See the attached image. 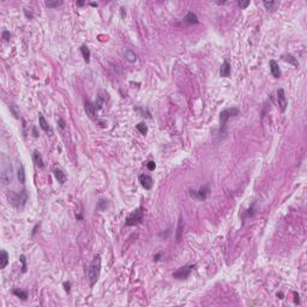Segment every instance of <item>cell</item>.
<instances>
[{
    "instance_id": "1",
    "label": "cell",
    "mask_w": 307,
    "mask_h": 307,
    "mask_svg": "<svg viewBox=\"0 0 307 307\" xmlns=\"http://www.w3.org/2000/svg\"><path fill=\"white\" fill-rule=\"evenodd\" d=\"M100 274H101V256H95V258L92 259V262L89 266V271H88V278H89V284L90 287H94L96 284V282L100 278Z\"/></svg>"
},
{
    "instance_id": "2",
    "label": "cell",
    "mask_w": 307,
    "mask_h": 307,
    "mask_svg": "<svg viewBox=\"0 0 307 307\" xmlns=\"http://www.w3.org/2000/svg\"><path fill=\"white\" fill-rule=\"evenodd\" d=\"M11 180H12V167H11L8 161L5 162V155H4L3 156V166H1L0 181H1L3 186H6L10 184Z\"/></svg>"
},
{
    "instance_id": "3",
    "label": "cell",
    "mask_w": 307,
    "mask_h": 307,
    "mask_svg": "<svg viewBox=\"0 0 307 307\" xmlns=\"http://www.w3.org/2000/svg\"><path fill=\"white\" fill-rule=\"evenodd\" d=\"M8 200L14 208H23L28 202V192L25 190H22L20 192L12 193L11 197L8 196Z\"/></svg>"
},
{
    "instance_id": "4",
    "label": "cell",
    "mask_w": 307,
    "mask_h": 307,
    "mask_svg": "<svg viewBox=\"0 0 307 307\" xmlns=\"http://www.w3.org/2000/svg\"><path fill=\"white\" fill-rule=\"evenodd\" d=\"M143 216H144V210L143 208H138L134 211H132L126 218V226H137V224L142 223L143 221Z\"/></svg>"
},
{
    "instance_id": "5",
    "label": "cell",
    "mask_w": 307,
    "mask_h": 307,
    "mask_svg": "<svg viewBox=\"0 0 307 307\" xmlns=\"http://www.w3.org/2000/svg\"><path fill=\"white\" fill-rule=\"evenodd\" d=\"M239 114H240V110L237 108H228L222 110L220 113V126H221V128H223L226 126V124H227L230 116H237Z\"/></svg>"
},
{
    "instance_id": "6",
    "label": "cell",
    "mask_w": 307,
    "mask_h": 307,
    "mask_svg": "<svg viewBox=\"0 0 307 307\" xmlns=\"http://www.w3.org/2000/svg\"><path fill=\"white\" fill-rule=\"evenodd\" d=\"M194 268H196L194 264H193V265H185V266H181V268H179L176 271L173 272V277L176 278V280H186V278L190 276V274H191L192 270H193Z\"/></svg>"
},
{
    "instance_id": "7",
    "label": "cell",
    "mask_w": 307,
    "mask_h": 307,
    "mask_svg": "<svg viewBox=\"0 0 307 307\" xmlns=\"http://www.w3.org/2000/svg\"><path fill=\"white\" fill-rule=\"evenodd\" d=\"M191 194L192 197H194V198L199 199V200H205L206 199V196H208V193H209V188H208V186H203V187H200L198 191H194V190H191Z\"/></svg>"
},
{
    "instance_id": "8",
    "label": "cell",
    "mask_w": 307,
    "mask_h": 307,
    "mask_svg": "<svg viewBox=\"0 0 307 307\" xmlns=\"http://www.w3.org/2000/svg\"><path fill=\"white\" fill-rule=\"evenodd\" d=\"M277 101H278V106L281 107L282 112H284L286 108H287L288 101H287V97H286V92H284V90L282 89V88L277 90Z\"/></svg>"
},
{
    "instance_id": "9",
    "label": "cell",
    "mask_w": 307,
    "mask_h": 307,
    "mask_svg": "<svg viewBox=\"0 0 307 307\" xmlns=\"http://www.w3.org/2000/svg\"><path fill=\"white\" fill-rule=\"evenodd\" d=\"M139 182H141V185L145 188V190H151L153 188V185H154V180L151 176H149V175H147V174H142V175H139Z\"/></svg>"
},
{
    "instance_id": "10",
    "label": "cell",
    "mask_w": 307,
    "mask_h": 307,
    "mask_svg": "<svg viewBox=\"0 0 307 307\" xmlns=\"http://www.w3.org/2000/svg\"><path fill=\"white\" fill-rule=\"evenodd\" d=\"M269 65H270V71H271V75L275 77V78H280L282 75L281 72V69H280V66H278V64L276 63L275 60H270L269 61Z\"/></svg>"
},
{
    "instance_id": "11",
    "label": "cell",
    "mask_w": 307,
    "mask_h": 307,
    "mask_svg": "<svg viewBox=\"0 0 307 307\" xmlns=\"http://www.w3.org/2000/svg\"><path fill=\"white\" fill-rule=\"evenodd\" d=\"M220 76L223 77V78H227V77L230 76V64L227 60H224L223 64L221 65V67H220Z\"/></svg>"
},
{
    "instance_id": "12",
    "label": "cell",
    "mask_w": 307,
    "mask_h": 307,
    "mask_svg": "<svg viewBox=\"0 0 307 307\" xmlns=\"http://www.w3.org/2000/svg\"><path fill=\"white\" fill-rule=\"evenodd\" d=\"M84 109H85V113H87V115H89V118H91V119H94V118H95L96 108H95V106H94L92 103L89 102V101H85V103H84Z\"/></svg>"
},
{
    "instance_id": "13",
    "label": "cell",
    "mask_w": 307,
    "mask_h": 307,
    "mask_svg": "<svg viewBox=\"0 0 307 307\" xmlns=\"http://www.w3.org/2000/svg\"><path fill=\"white\" fill-rule=\"evenodd\" d=\"M53 173H54V176H55V179L58 180V182H60V184H65V182H66V174H65L61 169L55 168V169L53 170Z\"/></svg>"
},
{
    "instance_id": "14",
    "label": "cell",
    "mask_w": 307,
    "mask_h": 307,
    "mask_svg": "<svg viewBox=\"0 0 307 307\" xmlns=\"http://www.w3.org/2000/svg\"><path fill=\"white\" fill-rule=\"evenodd\" d=\"M185 22L187 24H198L199 19L198 17L196 16V13H193L192 11L187 12V14L185 16Z\"/></svg>"
},
{
    "instance_id": "15",
    "label": "cell",
    "mask_w": 307,
    "mask_h": 307,
    "mask_svg": "<svg viewBox=\"0 0 307 307\" xmlns=\"http://www.w3.org/2000/svg\"><path fill=\"white\" fill-rule=\"evenodd\" d=\"M32 159H34V161H35V163L37 165L38 168H43V167H45V163H43V160H42V156H41V154L38 153L37 150L34 151V154H32Z\"/></svg>"
},
{
    "instance_id": "16",
    "label": "cell",
    "mask_w": 307,
    "mask_h": 307,
    "mask_svg": "<svg viewBox=\"0 0 307 307\" xmlns=\"http://www.w3.org/2000/svg\"><path fill=\"white\" fill-rule=\"evenodd\" d=\"M38 122H40V127L42 128L45 132H51V127H49V125H48V122H47V120L45 119L43 115L40 114V116H38Z\"/></svg>"
},
{
    "instance_id": "17",
    "label": "cell",
    "mask_w": 307,
    "mask_h": 307,
    "mask_svg": "<svg viewBox=\"0 0 307 307\" xmlns=\"http://www.w3.org/2000/svg\"><path fill=\"white\" fill-rule=\"evenodd\" d=\"M8 264V254L5 249H1V257H0V268L5 269Z\"/></svg>"
},
{
    "instance_id": "18",
    "label": "cell",
    "mask_w": 307,
    "mask_h": 307,
    "mask_svg": "<svg viewBox=\"0 0 307 307\" xmlns=\"http://www.w3.org/2000/svg\"><path fill=\"white\" fill-rule=\"evenodd\" d=\"M282 59H283L284 61L289 63V64H292L293 66H295V67H299V63H298L296 58L293 57L292 54H284V55H282Z\"/></svg>"
},
{
    "instance_id": "19",
    "label": "cell",
    "mask_w": 307,
    "mask_h": 307,
    "mask_svg": "<svg viewBox=\"0 0 307 307\" xmlns=\"http://www.w3.org/2000/svg\"><path fill=\"white\" fill-rule=\"evenodd\" d=\"M17 176H18V180L20 184H24L25 182V170H24V166L23 165H19Z\"/></svg>"
},
{
    "instance_id": "20",
    "label": "cell",
    "mask_w": 307,
    "mask_h": 307,
    "mask_svg": "<svg viewBox=\"0 0 307 307\" xmlns=\"http://www.w3.org/2000/svg\"><path fill=\"white\" fill-rule=\"evenodd\" d=\"M12 294L16 295L17 298L22 299V300H26L28 299V292L26 290H20V289H12Z\"/></svg>"
},
{
    "instance_id": "21",
    "label": "cell",
    "mask_w": 307,
    "mask_h": 307,
    "mask_svg": "<svg viewBox=\"0 0 307 307\" xmlns=\"http://www.w3.org/2000/svg\"><path fill=\"white\" fill-rule=\"evenodd\" d=\"M125 58H126V60H127L128 63H136V60H137L136 53L133 51H131V49H126L125 51Z\"/></svg>"
},
{
    "instance_id": "22",
    "label": "cell",
    "mask_w": 307,
    "mask_h": 307,
    "mask_svg": "<svg viewBox=\"0 0 307 307\" xmlns=\"http://www.w3.org/2000/svg\"><path fill=\"white\" fill-rule=\"evenodd\" d=\"M81 52H82V55H83L85 63H89L90 61V49L88 48V46H85V45L81 46Z\"/></svg>"
},
{
    "instance_id": "23",
    "label": "cell",
    "mask_w": 307,
    "mask_h": 307,
    "mask_svg": "<svg viewBox=\"0 0 307 307\" xmlns=\"http://www.w3.org/2000/svg\"><path fill=\"white\" fill-rule=\"evenodd\" d=\"M182 232H184V220H182V217H180L179 222H178V228H176V235H175V237H176L178 241H179L180 237H181Z\"/></svg>"
},
{
    "instance_id": "24",
    "label": "cell",
    "mask_w": 307,
    "mask_h": 307,
    "mask_svg": "<svg viewBox=\"0 0 307 307\" xmlns=\"http://www.w3.org/2000/svg\"><path fill=\"white\" fill-rule=\"evenodd\" d=\"M136 128H137V130H138L142 134H144V136L148 133V126L144 124V122H139V124H137V125H136Z\"/></svg>"
},
{
    "instance_id": "25",
    "label": "cell",
    "mask_w": 307,
    "mask_h": 307,
    "mask_svg": "<svg viewBox=\"0 0 307 307\" xmlns=\"http://www.w3.org/2000/svg\"><path fill=\"white\" fill-rule=\"evenodd\" d=\"M263 4H264V6L266 7V10H270V11L275 10V7L278 5V3H277V1H264Z\"/></svg>"
},
{
    "instance_id": "26",
    "label": "cell",
    "mask_w": 307,
    "mask_h": 307,
    "mask_svg": "<svg viewBox=\"0 0 307 307\" xmlns=\"http://www.w3.org/2000/svg\"><path fill=\"white\" fill-rule=\"evenodd\" d=\"M107 206H108V203H107L106 199H100V200L97 202V209H98V210H102V211L106 210Z\"/></svg>"
},
{
    "instance_id": "27",
    "label": "cell",
    "mask_w": 307,
    "mask_h": 307,
    "mask_svg": "<svg viewBox=\"0 0 307 307\" xmlns=\"http://www.w3.org/2000/svg\"><path fill=\"white\" fill-rule=\"evenodd\" d=\"M63 5V1H46V6L53 8V7H58Z\"/></svg>"
},
{
    "instance_id": "28",
    "label": "cell",
    "mask_w": 307,
    "mask_h": 307,
    "mask_svg": "<svg viewBox=\"0 0 307 307\" xmlns=\"http://www.w3.org/2000/svg\"><path fill=\"white\" fill-rule=\"evenodd\" d=\"M19 262L22 263V272H25L26 271V258L24 254H20V256H19Z\"/></svg>"
},
{
    "instance_id": "29",
    "label": "cell",
    "mask_w": 307,
    "mask_h": 307,
    "mask_svg": "<svg viewBox=\"0 0 307 307\" xmlns=\"http://www.w3.org/2000/svg\"><path fill=\"white\" fill-rule=\"evenodd\" d=\"M10 109H11V112H12V114L14 115V118H17V119H18V118H19V110L17 109V106H16V104H11V106H10Z\"/></svg>"
},
{
    "instance_id": "30",
    "label": "cell",
    "mask_w": 307,
    "mask_h": 307,
    "mask_svg": "<svg viewBox=\"0 0 307 307\" xmlns=\"http://www.w3.org/2000/svg\"><path fill=\"white\" fill-rule=\"evenodd\" d=\"M147 167L149 170H155V168H156V163L154 162V161H149L147 163Z\"/></svg>"
},
{
    "instance_id": "31",
    "label": "cell",
    "mask_w": 307,
    "mask_h": 307,
    "mask_svg": "<svg viewBox=\"0 0 307 307\" xmlns=\"http://www.w3.org/2000/svg\"><path fill=\"white\" fill-rule=\"evenodd\" d=\"M249 0H246V1H239V6L241 7V8H246V7L249 5Z\"/></svg>"
},
{
    "instance_id": "32",
    "label": "cell",
    "mask_w": 307,
    "mask_h": 307,
    "mask_svg": "<svg viewBox=\"0 0 307 307\" xmlns=\"http://www.w3.org/2000/svg\"><path fill=\"white\" fill-rule=\"evenodd\" d=\"M10 37H11V34H10V31L4 30V31H3V38H4V40H6V41H8V40H10Z\"/></svg>"
},
{
    "instance_id": "33",
    "label": "cell",
    "mask_w": 307,
    "mask_h": 307,
    "mask_svg": "<svg viewBox=\"0 0 307 307\" xmlns=\"http://www.w3.org/2000/svg\"><path fill=\"white\" fill-rule=\"evenodd\" d=\"M64 289H65V292L66 293H70V290H71V284H70V282H65L64 283Z\"/></svg>"
},
{
    "instance_id": "34",
    "label": "cell",
    "mask_w": 307,
    "mask_h": 307,
    "mask_svg": "<svg viewBox=\"0 0 307 307\" xmlns=\"http://www.w3.org/2000/svg\"><path fill=\"white\" fill-rule=\"evenodd\" d=\"M253 208H254V204L251 205V208L247 210V215H248V216H253Z\"/></svg>"
},
{
    "instance_id": "35",
    "label": "cell",
    "mask_w": 307,
    "mask_h": 307,
    "mask_svg": "<svg viewBox=\"0 0 307 307\" xmlns=\"http://www.w3.org/2000/svg\"><path fill=\"white\" fill-rule=\"evenodd\" d=\"M58 125H59L61 128H65V121L63 120V119H58Z\"/></svg>"
},
{
    "instance_id": "36",
    "label": "cell",
    "mask_w": 307,
    "mask_h": 307,
    "mask_svg": "<svg viewBox=\"0 0 307 307\" xmlns=\"http://www.w3.org/2000/svg\"><path fill=\"white\" fill-rule=\"evenodd\" d=\"M32 136H34V137H38V133H37V131H36V127H32Z\"/></svg>"
},
{
    "instance_id": "37",
    "label": "cell",
    "mask_w": 307,
    "mask_h": 307,
    "mask_svg": "<svg viewBox=\"0 0 307 307\" xmlns=\"http://www.w3.org/2000/svg\"><path fill=\"white\" fill-rule=\"evenodd\" d=\"M38 226H40V224H36V226H35V227H34V230H32V235H35V234H36V232H37V228H38Z\"/></svg>"
},
{
    "instance_id": "38",
    "label": "cell",
    "mask_w": 307,
    "mask_h": 307,
    "mask_svg": "<svg viewBox=\"0 0 307 307\" xmlns=\"http://www.w3.org/2000/svg\"><path fill=\"white\" fill-rule=\"evenodd\" d=\"M295 295V304H300V300H299V295H296V293H294Z\"/></svg>"
},
{
    "instance_id": "39",
    "label": "cell",
    "mask_w": 307,
    "mask_h": 307,
    "mask_svg": "<svg viewBox=\"0 0 307 307\" xmlns=\"http://www.w3.org/2000/svg\"><path fill=\"white\" fill-rule=\"evenodd\" d=\"M160 258H161V253H159V254H156V256L154 257V260L157 262V260H160Z\"/></svg>"
},
{
    "instance_id": "40",
    "label": "cell",
    "mask_w": 307,
    "mask_h": 307,
    "mask_svg": "<svg viewBox=\"0 0 307 307\" xmlns=\"http://www.w3.org/2000/svg\"><path fill=\"white\" fill-rule=\"evenodd\" d=\"M125 16H126V11H125V8H124V7H121V17L124 18Z\"/></svg>"
},
{
    "instance_id": "41",
    "label": "cell",
    "mask_w": 307,
    "mask_h": 307,
    "mask_svg": "<svg viewBox=\"0 0 307 307\" xmlns=\"http://www.w3.org/2000/svg\"><path fill=\"white\" fill-rule=\"evenodd\" d=\"M76 5H77V6H83V5H84V1H77Z\"/></svg>"
},
{
    "instance_id": "42",
    "label": "cell",
    "mask_w": 307,
    "mask_h": 307,
    "mask_svg": "<svg viewBox=\"0 0 307 307\" xmlns=\"http://www.w3.org/2000/svg\"><path fill=\"white\" fill-rule=\"evenodd\" d=\"M277 296H280V299H283V298H284L283 293H281V292H280V293H277Z\"/></svg>"
},
{
    "instance_id": "43",
    "label": "cell",
    "mask_w": 307,
    "mask_h": 307,
    "mask_svg": "<svg viewBox=\"0 0 307 307\" xmlns=\"http://www.w3.org/2000/svg\"><path fill=\"white\" fill-rule=\"evenodd\" d=\"M76 218H77V220H82L83 217H82V215H79V214H78V215H76Z\"/></svg>"
},
{
    "instance_id": "44",
    "label": "cell",
    "mask_w": 307,
    "mask_h": 307,
    "mask_svg": "<svg viewBox=\"0 0 307 307\" xmlns=\"http://www.w3.org/2000/svg\"><path fill=\"white\" fill-rule=\"evenodd\" d=\"M90 5H91V6H94V7H97V3H90Z\"/></svg>"
}]
</instances>
